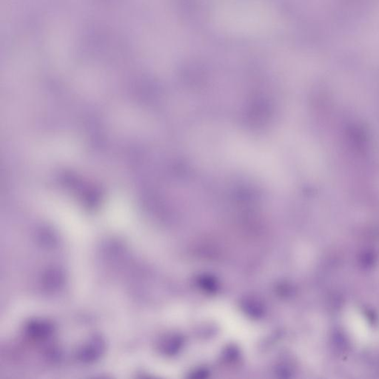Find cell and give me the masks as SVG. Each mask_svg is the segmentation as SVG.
<instances>
[{
  "label": "cell",
  "mask_w": 379,
  "mask_h": 379,
  "mask_svg": "<svg viewBox=\"0 0 379 379\" xmlns=\"http://www.w3.org/2000/svg\"><path fill=\"white\" fill-rule=\"evenodd\" d=\"M28 333L36 338H46L51 333V327L45 322H33L28 327Z\"/></svg>",
  "instance_id": "1"
}]
</instances>
